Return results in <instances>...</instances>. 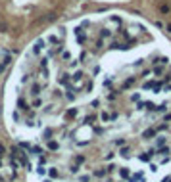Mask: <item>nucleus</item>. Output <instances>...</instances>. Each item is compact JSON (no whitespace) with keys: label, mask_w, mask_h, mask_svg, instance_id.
<instances>
[{"label":"nucleus","mask_w":171,"mask_h":182,"mask_svg":"<svg viewBox=\"0 0 171 182\" xmlns=\"http://www.w3.org/2000/svg\"><path fill=\"white\" fill-rule=\"evenodd\" d=\"M156 132H158V128H146V130H144L142 132V138H144V140H148V138H152V136H156Z\"/></svg>","instance_id":"nucleus-1"},{"label":"nucleus","mask_w":171,"mask_h":182,"mask_svg":"<svg viewBox=\"0 0 171 182\" xmlns=\"http://www.w3.org/2000/svg\"><path fill=\"white\" fill-rule=\"evenodd\" d=\"M135 81H137V79H135V77H129V79H127V81L123 82V86H121V88H123V90H129V88H131V86H133V84H135Z\"/></svg>","instance_id":"nucleus-2"},{"label":"nucleus","mask_w":171,"mask_h":182,"mask_svg":"<svg viewBox=\"0 0 171 182\" xmlns=\"http://www.w3.org/2000/svg\"><path fill=\"white\" fill-rule=\"evenodd\" d=\"M93 174H94L96 178H102V176H106V174H108V169H96Z\"/></svg>","instance_id":"nucleus-3"},{"label":"nucleus","mask_w":171,"mask_h":182,"mask_svg":"<svg viewBox=\"0 0 171 182\" xmlns=\"http://www.w3.org/2000/svg\"><path fill=\"white\" fill-rule=\"evenodd\" d=\"M119 155H121V157H129V155H131V148H129V146L121 148V150H119Z\"/></svg>","instance_id":"nucleus-4"},{"label":"nucleus","mask_w":171,"mask_h":182,"mask_svg":"<svg viewBox=\"0 0 171 182\" xmlns=\"http://www.w3.org/2000/svg\"><path fill=\"white\" fill-rule=\"evenodd\" d=\"M119 174H121V178H131V173H129V169L127 167L119 169Z\"/></svg>","instance_id":"nucleus-5"},{"label":"nucleus","mask_w":171,"mask_h":182,"mask_svg":"<svg viewBox=\"0 0 171 182\" xmlns=\"http://www.w3.org/2000/svg\"><path fill=\"white\" fill-rule=\"evenodd\" d=\"M165 142H167L165 136H160V138H158V142H156V148H163V146H165Z\"/></svg>","instance_id":"nucleus-6"},{"label":"nucleus","mask_w":171,"mask_h":182,"mask_svg":"<svg viewBox=\"0 0 171 182\" xmlns=\"http://www.w3.org/2000/svg\"><path fill=\"white\" fill-rule=\"evenodd\" d=\"M169 10H171V8H169V4H162V6H160V12H162L163 15L169 14Z\"/></svg>","instance_id":"nucleus-7"},{"label":"nucleus","mask_w":171,"mask_h":182,"mask_svg":"<svg viewBox=\"0 0 171 182\" xmlns=\"http://www.w3.org/2000/svg\"><path fill=\"white\" fill-rule=\"evenodd\" d=\"M150 155H152V153L148 151V153H142V155L139 157V159H140V161H148V159H150Z\"/></svg>","instance_id":"nucleus-8"},{"label":"nucleus","mask_w":171,"mask_h":182,"mask_svg":"<svg viewBox=\"0 0 171 182\" xmlns=\"http://www.w3.org/2000/svg\"><path fill=\"white\" fill-rule=\"evenodd\" d=\"M154 73H156V75H162L163 69H162V67H154Z\"/></svg>","instance_id":"nucleus-9"},{"label":"nucleus","mask_w":171,"mask_h":182,"mask_svg":"<svg viewBox=\"0 0 171 182\" xmlns=\"http://www.w3.org/2000/svg\"><path fill=\"white\" fill-rule=\"evenodd\" d=\"M131 100H133V102H137V100H140V94H133V96H131Z\"/></svg>","instance_id":"nucleus-10"},{"label":"nucleus","mask_w":171,"mask_h":182,"mask_svg":"<svg viewBox=\"0 0 171 182\" xmlns=\"http://www.w3.org/2000/svg\"><path fill=\"white\" fill-rule=\"evenodd\" d=\"M163 119H165V121H171V113H165V117H163Z\"/></svg>","instance_id":"nucleus-11"},{"label":"nucleus","mask_w":171,"mask_h":182,"mask_svg":"<svg viewBox=\"0 0 171 182\" xmlns=\"http://www.w3.org/2000/svg\"><path fill=\"white\" fill-rule=\"evenodd\" d=\"M167 31H169V33H171V23H169V25H167Z\"/></svg>","instance_id":"nucleus-12"},{"label":"nucleus","mask_w":171,"mask_h":182,"mask_svg":"<svg viewBox=\"0 0 171 182\" xmlns=\"http://www.w3.org/2000/svg\"><path fill=\"white\" fill-rule=\"evenodd\" d=\"M44 182H52V180H50V178H44Z\"/></svg>","instance_id":"nucleus-13"}]
</instances>
